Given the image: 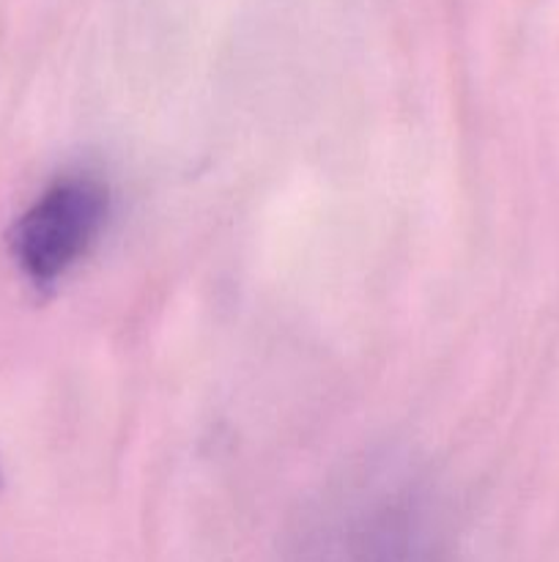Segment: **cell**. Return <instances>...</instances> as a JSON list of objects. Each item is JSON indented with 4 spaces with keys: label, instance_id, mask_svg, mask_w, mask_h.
<instances>
[{
    "label": "cell",
    "instance_id": "2",
    "mask_svg": "<svg viewBox=\"0 0 559 562\" xmlns=\"http://www.w3.org/2000/svg\"><path fill=\"white\" fill-rule=\"evenodd\" d=\"M351 530L354 562H442L438 532L425 499L409 483L373 488Z\"/></svg>",
    "mask_w": 559,
    "mask_h": 562
},
{
    "label": "cell",
    "instance_id": "1",
    "mask_svg": "<svg viewBox=\"0 0 559 562\" xmlns=\"http://www.w3.org/2000/svg\"><path fill=\"white\" fill-rule=\"evenodd\" d=\"M110 198L91 176L55 181L9 234L11 256L27 280L49 285L69 272L102 234Z\"/></svg>",
    "mask_w": 559,
    "mask_h": 562
}]
</instances>
